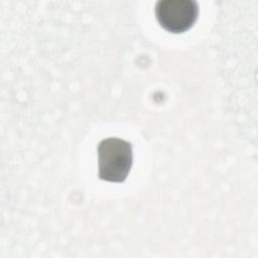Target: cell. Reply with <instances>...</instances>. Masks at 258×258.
I'll list each match as a JSON object with an SVG mask.
<instances>
[{
	"mask_svg": "<svg viewBox=\"0 0 258 258\" xmlns=\"http://www.w3.org/2000/svg\"><path fill=\"white\" fill-rule=\"evenodd\" d=\"M132 145L126 140L110 137L98 145L99 177L110 182H123L132 167Z\"/></svg>",
	"mask_w": 258,
	"mask_h": 258,
	"instance_id": "1",
	"label": "cell"
},
{
	"mask_svg": "<svg viewBox=\"0 0 258 258\" xmlns=\"http://www.w3.org/2000/svg\"><path fill=\"white\" fill-rule=\"evenodd\" d=\"M199 5L192 0H162L155 6V16L160 26L171 33L189 30L199 17Z\"/></svg>",
	"mask_w": 258,
	"mask_h": 258,
	"instance_id": "2",
	"label": "cell"
}]
</instances>
